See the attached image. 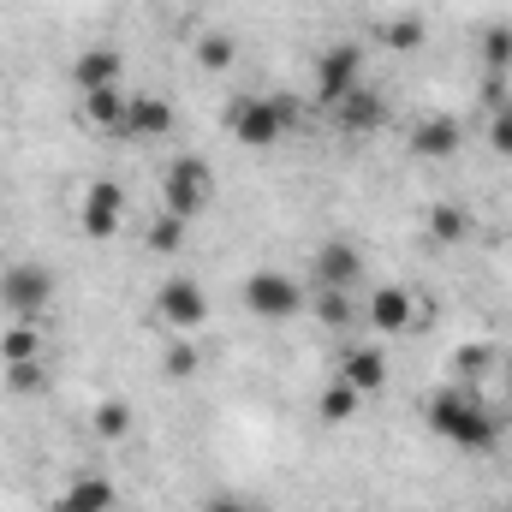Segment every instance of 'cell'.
<instances>
[{
	"label": "cell",
	"instance_id": "32",
	"mask_svg": "<svg viewBox=\"0 0 512 512\" xmlns=\"http://www.w3.org/2000/svg\"><path fill=\"white\" fill-rule=\"evenodd\" d=\"M507 114H512V96H507Z\"/></svg>",
	"mask_w": 512,
	"mask_h": 512
},
{
	"label": "cell",
	"instance_id": "2",
	"mask_svg": "<svg viewBox=\"0 0 512 512\" xmlns=\"http://www.w3.org/2000/svg\"><path fill=\"white\" fill-rule=\"evenodd\" d=\"M209 203H215V167L203 155L167 161V173H161V209L179 215V221H197Z\"/></svg>",
	"mask_w": 512,
	"mask_h": 512
},
{
	"label": "cell",
	"instance_id": "9",
	"mask_svg": "<svg viewBox=\"0 0 512 512\" xmlns=\"http://www.w3.org/2000/svg\"><path fill=\"white\" fill-rule=\"evenodd\" d=\"M120 221H126V191H120L114 179H90L84 197H78V227H84V239H114Z\"/></svg>",
	"mask_w": 512,
	"mask_h": 512
},
{
	"label": "cell",
	"instance_id": "20",
	"mask_svg": "<svg viewBox=\"0 0 512 512\" xmlns=\"http://www.w3.org/2000/svg\"><path fill=\"white\" fill-rule=\"evenodd\" d=\"M310 310H316V322L322 328H352V316H358V292H334V286H316V298H310Z\"/></svg>",
	"mask_w": 512,
	"mask_h": 512
},
{
	"label": "cell",
	"instance_id": "16",
	"mask_svg": "<svg viewBox=\"0 0 512 512\" xmlns=\"http://www.w3.org/2000/svg\"><path fill=\"white\" fill-rule=\"evenodd\" d=\"M495 376H501V346H489V340H465V346L453 352V382L459 387L483 393Z\"/></svg>",
	"mask_w": 512,
	"mask_h": 512
},
{
	"label": "cell",
	"instance_id": "14",
	"mask_svg": "<svg viewBox=\"0 0 512 512\" xmlns=\"http://www.w3.org/2000/svg\"><path fill=\"white\" fill-rule=\"evenodd\" d=\"M114 477H102V471H78V477H66V489L54 495V512H114Z\"/></svg>",
	"mask_w": 512,
	"mask_h": 512
},
{
	"label": "cell",
	"instance_id": "13",
	"mask_svg": "<svg viewBox=\"0 0 512 512\" xmlns=\"http://www.w3.org/2000/svg\"><path fill=\"white\" fill-rule=\"evenodd\" d=\"M316 286L358 292V286H364V256H358V245H346V239H328V245L316 251Z\"/></svg>",
	"mask_w": 512,
	"mask_h": 512
},
{
	"label": "cell",
	"instance_id": "4",
	"mask_svg": "<svg viewBox=\"0 0 512 512\" xmlns=\"http://www.w3.org/2000/svg\"><path fill=\"white\" fill-rule=\"evenodd\" d=\"M155 322L173 328V334H197L209 328V292L191 280V274H173L155 286Z\"/></svg>",
	"mask_w": 512,
	"mask_h": 512
},
{
	"label": "cell",
	"instance_id": "15",
	"mask_svg": "<svg viewBox=\"0 0 512 512\" xmlns=\"http://www.w3.org/2000/svg\"><path fill=\"white\" fill-rule=\"evenodd\" d=\"M334 376L352 382L364 399H370V393H382L387 387V352L382 346H346V352L334 358Z\"/></svg>",
	"mask_w": 512,
	"mask_h": 512
},
{
	"label": "cell",
	"instance_id": "19",
	"mask_svg": "<svg viewBox=\"0 0 512 512\" xmlns=\"http://www.w3.org/2000/svg\"><path fill=\"white\" fill-rule=\"evenodd\" d=\"M131 423H137V417H131L126 399H102V405L90 411V435H96V441H108V447H120V441H126Z\"/></svg>",
	"mask_w": 512,
	"mask_h": 512
},
{
	"label": "cell",
	"instance_id": "12",
	"mask_svg": "<svg viewBox=\"0 0 512 512\" xmlns=\"http://www.w3.org/2000/svg\"><path fill=\"white\" fill-rule=\"evenodd\" d=\"M459 143H465V131H459V120H453V114H423V120L411 126V137H405L411 161H447Z\"/></svg>",
	"mask_w": 512,
	"mask_h": 512
},
{
	"label": "cell",
	"instance_id": "23",
	"mask_svg": "<svg viewBox=\"0 0 512 512\" xmlns=\"http://www.w3.org/2000/svg\"><path fill=\"white\" fill-rule=\"evenodd\" d=\"M30 358H42V334L36 322H12L0 334V364H30Z\"/></svg>",
	"mask_w": 512,
	"mask_h": 512
},
{
	"label": "cell",
	"instance_id": "11",
	"mask_svg": "<svg viewBox=\"0 0 512 512\" xmlns=\"http://www.w3.org/2000/svg\"><path fill=\"white\" fill-rule=\"evenodd\" d=\"M334 126L346 131V137H370V131H382L387 126V96L382 90H370V84H358L352 96L334 102Z\"/></svg>",
	"mask_w": 512,
	"mask_h": 512
},
{
	"label": "cell",
	"instance_id": "7",
	"mask_svg": "<svg viewBox=\"0 0 512 512\" xmlns=\"http://www.w3.org/2000/svg\"><path fill=\"white\" fill-rule=\"evenodd\" d=\"M364 316H370L376 334H417L423 328V298L411 286H376L364 298Z\"/></svg>",
	"mask_w": 512,
	"mask_h": 512
},
{
	"label": "cell",
	"instance_id": "6",
	"mask_svg": "<svg viewBox=\"0 0 512 512\" xmlns=\"http://www.w3.org/2000/svg\"><path fill=\"white\" fill-rule=\"evenodd\" d=\"M227 131H233V143H245V149H274L292 126H286V114H280L274 96H239V102L227 108Z\"/></svg>",
	"mask_w": 512,
	"mask_h": 512
},
{
	"label": "cell",
	"instance_id": "26",
	"mask_svg": "<svg viewBox=\"0 0 512 512\" xmlns=\"http://www.w3.org/2000/svg\"><path fill=\"white\" fill-rule=\"evenodd\" d=\"M197 60H203L209 72H227V66L239 60V42H233L227 30H209V36H197Z\"/></svg>",
	"mask_w": 512,
	"mask_h": 512
},
{
	"label": "cell",
	"instance_id": "27",
	"mask_svg": "<svg viewBox=\"0 0 512 512\" xmlns=\"http://www.w3.org/2000/svg\"><path fill=\"white\" fill-rule=\"evenodd\" d=\"M185 227H191V221H179V215H167V209H161V215L149 221V251H155V256H173L179 245H185Z\"/></svg>",
	"mask_w": 512,
	"mask_h": 512
},
{
	"label": "cell",
	"instance_id": "30",
	"mask_svg": "<svg viewBox=\"0 0 512 512\" xmlns=\"http://www.w3.org/2000/svg\"><path fill=\"white\" fill-rule=\"evenodd\" d=\"M489 149L512 161V114H507V108H495V114H489Z\"/></svg>",
	"mask_w": 512,
	"mask_h": 512
},
{
	"label": "cell",
	"instance_id": "8",
	"mask_svg": "<svg viewBox=\"0 0 512 512\" xmlns=\"http://www.w3.org/2000/svg\"><path fill=\"white\" fill-rule=\"evenodd\" d=\"M364 84V48L358 42H334V48H322V60H316V96L334 108L340 96H352Z\"/></svg>",
	"mask_w": 512,
	"mask_h": 512
},
{
	"label": "cell",
	"instance_id": "21",
	"mask_svg": "<svg viewBox=\"0 0 512 512\" xmlns=\"http://www.w3.org/2000/svg\"><path fill=\"white\" fill-rule=\"evenodd\" d=\"M429 239H435V245H465V239H471L465 203H435V209H429Z\"/></svg>",
	"mask_w": 512,
	"mask_h": 512
},
{
	"label": "cell",
	"instance_id": "3",
	"mask_svg": "<svg viewBox=\"0 0 512 512\" xmlns=\"http://www.w3.org/2000/svg\"><path fill=\"white\" fill-rule=\"evenodd\" d=\"M239 298H245V310L256 322H292L298 310H310V292L292 274H280V268H256L251 280L239 286Z\"/></svg>",
	"mask_w": 512,
	"mask_h": 512
},
{
	"label": "cell",
	"instance_id": "24",
	"mask_svg": "<svg viewBox=\"0 0 512 512\" xmlns=\"http://www.w3.org/2000/svg\"><path fill=\"white\" fill-rule=\"evenodd\" d=\"M423 36H429V30H423V18H411V12H399V18H387L382 24V48L387 54H417Z\"/></svg>",
	"mask_w": 512,
	"mask_h": 512
},
{
	"label": "cell",
	"instance_id": "17",
	"mask_svg": "<svg viewBox=\"0 0 512 512\" xmlns=\"http://www.w3.org/2000/svg\"><path fill=\"white\" fill-rule=\"evenodd\" d=\"M120 66H126L120 48H84L66 72H72V84H78V96H84V90H108V84H120Z\"/></svg>",
	"mask_w": 512,
	"mask_h": 512
},
{
	"label": "cell",
	"instance_id": "1",
	"mask_svg": "<svg viewBox=\"0 0 512 512\" xmlns=\"http://www.w3.org/2000/svg\"><path fill=\"white\" fill-rule=\"evenodd\" d=\"M423 423L447 447H459V453H495V441H501V417L483 405V393H471V387H459V382L435 387L423 399Z\"/></svg>",
	"mask_w": 512,
	"mask_h": 512
},
{
	"label": "cell",
	"instance_id": "5",
	"mask_svg": "<svg viewBox=\"0 0 512 512\" xmlns=\"http://www.w3.org/2000/svg\"><path fill=\"white\" fill-rule=\"evenodd\" d=\"M0 304H6L12 322H36V316L54 304V274H48L42 262H12V268L0 274Z\"/></svg>",
	"mask_w": 512,
	"mask_h": 512
},
{
	"label": "cell",
	"instance_id": "22",
	"mask_svg": "<svg viewBox=\"0 0 512 512\" xmlns=\"http://www.w3.org/2000/svg\"><path fill=\"white\" fill-rule=\"evenodd\" d=\"M358 405H364V393H358L352 382H340V376L322 387V399H316L322 423H352V417H358Z\"/></svg>",
	"mask_w": 512,
	"mask_h": 512
},
{
	"label": "cell",
	"instance_id": "10",
	"mask_svg": "<svg viewBox=\"0 0 512 512\" xmlns=\"http://www.w3.org/2000/svg\"><path fill=\"white\" fill-rule=\"evenodd\" d=\"M126 114H131V96L120 90V84L84 90V96H78V126L96 131V137H126Z\"/></svg>",
	"mask_w": 512,
	"mask_h": 512
},
{
	"label": "cell",
	"instance_id": "29",
	"mask_svg": "<svg viewBox=\"0 0 512 512\" xmlns=\"http://www.w3.org/2000/svg\"><path fill=\"white\" fill-rule=\"evenodd\" d=\"M6 387H12V393H42V387H48L42 358H30V364H6Z\"/></svg>",
	"mask_w": 512,
	"mask_h": 512
},
{
	"label": "cell",
	"instance_id": "25",
	"mask_svg": "<svg viewBox=\"0 0 512 512\" xmlns=\"http://www.w3.org/2000/svg\"><path fill=\"white\" fill-rule=\"evenodd\" d=\"M197 370H203V352H197V340H185V334H179V340L161 352V376H167V382H191Z\"/></svg>",
	"mask_w": 512,
	"mask_h": 512
},
{
	"label": "cell",
	"instance_id": "18",
	"mask_svg": "<svg viewBox=\"0 0 512 512\" xmlns=\"http://www.w3.org/2000/svg\"><path fill=\"white\" fill-rule=\"evenodd\" d=\"M167 131H173V102H167V96H131L126 137H143V143H155V137H167Z\"/></svg>",
	"mask_w": 512,
	"mask_h": 512
},
{
	"label": "cell",
	"instance_id": "28",
	"mask_svg": "<svg viewBox=\"0 0 512 512\" xmlns=\"http://www.w3.org/2000/svg\"><path fill=\"white\" fill-rule=\"evenodd\" d=\"M483 72H512V24L483 30Z\"/></svg>",
	"mask_w": 512,
	"mask_h": 512
},
{
	"label": "cell",
	"instance_id": "31",
	"mask_svg": "<svg viewBox=\"0 0 512 512\" xmlns=\"http://www.w3.org/2000/svg\"><path fill=\"white\" fill-rule=\"evenodd\" d=\"M203 512H262V507H256V501H239V495H209Z\"/></svg>",
	"mask_w": 512,
	"mask_h": 512
}]
</instances>
